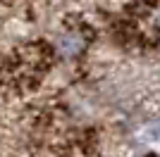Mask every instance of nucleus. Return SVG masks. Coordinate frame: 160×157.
<instances>
[{"label": "nucleus", "mask_w": 160, "mask_h": 157, "mask_svg": "<svg viewBox=\"0 0 160 157\" xmlns=\"http://www.w3.org/2000/svg\"><path fill=\"white\" fill-rule=\"evenodd\" d=\"M60 50H65L67 55H72V52L79 50V45H77V40H74V38H65V40L60 43Z\"/></svg>", "instance_id": "f257e3e1"}, {"label": "nucleus", "mask_w": 160, "mask_h": 157, "mask_svg": "<svg viewBox=\"0 0 160 157\" xmlns=\"http://www.w3.org/2000/svg\"><path fill=\"white\" fill-rule=\"evenodd\" d=\"M158 21H160V14H158Z\"/></svg>", "instance_id": "f03ea898"}]
</instances>
